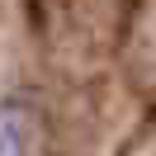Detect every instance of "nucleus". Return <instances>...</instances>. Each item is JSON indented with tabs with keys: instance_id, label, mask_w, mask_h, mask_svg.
Listing matches in <instances>:
<instances>
[{
	"instance_id": "nucleus-1",
	"label": "nucleus",
	"mask_w": 156,
	"mask_h": 156,
	"mask_svg": "<svg viewBox=\"0 0 156 156\" xmlns=\"http://www.w3.org/2000/svg\"><path fill=\"white\" fill-rule=\"evenodd\" d=\"M0 156H19V109L0 104Z\"/></svg>"
}]
</instances>
